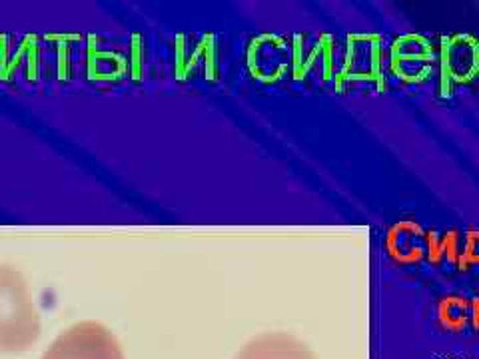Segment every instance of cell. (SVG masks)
Listing matches in <instances>:
<instances>
[{
    "label": "cell",
    "mask_w": 479,
    "mask_h": 359,
    "mask_svg": "<svg viewBox=\"0 0 479 359\" xmlns=\"http://www.w3.org/2000/svg\"><path fill=\"white\" fill-rule=\"evenodd\" d=\"M438 318L443 329H448V331H463V328L468 326V319L471 318L468 299L459 298V296L443 298L438 306Z\"/></svg>",
    "instance_id": "30bf717a"
},
{
    "label": "cell",
    "mask_w": 479,
    "mask_h": 359,
    "mask_svg": "<svg viewBox=\"0 0 479 359\" xmlns=\"http://www.w3.org/2000/svg\"><path fill=\"white\" fill-rule=\"evenodd\" d=\"M461 251V234L458 229H428L426 231V258L429 264L438 266L441 261L458 264Z\"/></svg>",
    "instance_id": "9c48e42d"
},
{
    "label": "cell",
    "mask_w": 479,
    "mask_h": 359,
    "mask_svg": "<svg viewBox=\"0 0 479 359\" xmlns=\"http://www.w3.org/2000/svg\"><path fill=\"white\" fill-rule=\"evenodd\" d=\"M334 50H336V40L332 34H320L317 40L314 42V46L307 54L306 62L294 66L298 78H304L310 74V70H316L317 78L322 82L327 80H334L336 76V64H334Z\"/></svg>",
    "instance_id": "ba28073f"
},
{
    "label": "cell",
    "mask_w": 479,
    "mask_h": 359,
    "mask_svg": "<svg viewBox=\"0 0 479 359\" xmlns=\"http://www.w3.org/2000/svg\"><path fill=\"white\" fill-rule=\"evenodd\" d=\"M436 62L438 52L433 42L418 32L401 34L389 46V72L401 84L418 86L428 82L433 74Z\"/></svg>",
    "instance_id": "277c9868"
},
{
    "label": "cell",
    "mask_w": 479,
    "mask_h": 359,
    "mask_svg": "<svg viewBox=\"0 0 479 359\" xmlns=\"http://www.w3.org/2000/svg\"><path fill=\"white\" fill-rule=\"evenodd\" d=\"M41 359H126V355L112 329L88 319L58 333Z\"/></svg>",
    "instance_id": "3957f363"
},
{
    "label": "cell",
    "mask_w": 479,
    "mask_h": 359,
    "mask_svg": "<svg viewBox=\"0 0 479 359\" xmlns=\"http://www.w3.org/2000/svg\"><path fill=\"white\" fill-rule=\"evenodd\" d=\"M386 251L396 264H418L426 256V229L416 219H399L388 229Z\"/></svg>",
    "instance_id": "8992f818"
},
{
    "label": "cell",
    "mask_w": 479,
    "mask_h": 359,
    "mask_svg": "<svg viewBox=\"0 0 479 359\" xmlns=\"http://www.w3.org/2000/svg\"><path fill=\"white\" fill-rule=\"evenodd\" d=\"M334 86L339 94L356 86H374L377 94L388 92L384 74V38L376 32H349L342 68L336 70Z\"/></svg>",
    "instance_id": "7a4b0ae2"
},
{
    "label": "cell",
    "mask_w": 479,
    "mask_h": 359,
    "mask_svg": "<svg viewBox=\"0 0 479 359\" xmlns=\"http://www.w3.org/2000/svg\"><path fill=\"white\" fill-rule=\"evenodd\" d=\"M469 313H471V321H473V328L479 329V298H475L469 303Z\"/></svg>",
    "instance_id": "7c38bea8"
},
{
    "label": "cell",
    "mask_w": 479,
    "mask_h": 359,
    "mask_svg": "<svg viewBox=\"0 0 479 359\" xmlns=\"http://www.w3.org/2000/svg\"><path fill=\"white\" fill-rule=\"evenodd\" d=\"M238 359H314L298 339L285 333H264L252 339Z\"/></svg>",
    "instance_id": "52a82bcc"
},
{
    "label": "cell",
    "mask_w": 479,
    "mask_h": 359,
    "mask_svg": "<svg viewBox=\"0 0 479 359\" xmlns=\"http://www.w3.org/2000/svg\"><path fill=\"white\" fill-rule=\"evenodd\" d=\"M41 311L28 279L14 266L0 264V353H24L41 339Z\"/></svg>",
    "instance_id": "6da1fadb"
},
{
    "label": "cell",
    "mask_w": 479,
    "mask_h": 359,
    "mask_svg": "<svg viewBox=\"0 0 479 359\" xmlns=\"http://www.w3.org/2000/svg\"><path fill=\"white\" fill-rule=\"evenodd\" d=\"M441 96H451L456 86L479 76V40L468 32L441 36L438 52Z\"/></svg>",
    "instance_id": "5b68a950"
},
{
    "label": "cell",
    "mask_w": 479,
    "mask_h": 359,
    "mask_svg": "<svg viewBox=\"0 0 479 359\" xmlns=\"http://www.w3.org/2000/svg\"><path fill=\"white\" fill-rule=\"evenodd\" d=\"M458 269H469V266H479V229H468L463 234V246L459 251Z\"/></svg>",
    "instance_id": "8fae6325"
}]
</instances>
